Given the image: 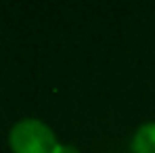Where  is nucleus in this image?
I'll return each instance as SVG.
<instances>
[{"label": "nucleus", "mask_w": 155, "mask_h": 153, "mask_svg": "<svg viewBox=\"0 0 155 153\" xmlns=\"http://www.w3.org/2000/svg\"><path fill=\"white\" fill-rule=\"evenodd\" d=\"M8 147L13 153H57L59 141L48 124L36 118H25L11 128Z\"/></svg>", "instance_id": "nucleus-1"}, {"label": "nucleus", "mask_w": 155, "mask_h": 153, "mask_svg": "<svg viewBox=\"0 0 155 153\" xmlns=\"http://www.w3.org/2000/svg\"><path fill=\"white\" fill-rule=\"evenodd\" d=\"M132 153H155V122H147L138 128L130 141Z\"/></svg>", "instance_id": "nucleus-2"}, {"label": "nucleus", "mask_w": 155, "mask_h": 153, "mask_svg": "<svg viewBox=\"0 0 155 153\" xmlns=\"http://www.w3.org/2000/svg\"><path fill=\"white\" fill-rule=\"evenodd\" d=\"M57 153H80V149H78L76 145H59Z\"/></svg>", "instance_id": "nucleus-3"}]
</instances>
